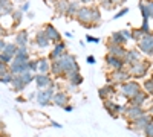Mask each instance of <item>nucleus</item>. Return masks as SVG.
Returning a JSON list of instances; mask_svg holds the SVG:
<instances>
[{"instance_id":"obj_1","label":"nucleus","mask_w":153,"mask_h":137,"mask_svg":"<svg viewBox=\"0 0 153 137\" xmlns=\"http://www.w3.org/2000/svg\"><path fill=\"white\" fill-rule=\"evenodd\" d=\"M55 61L60 64V67H61V70H63V76H65L66 73L72 72V70H80V66H78V63L75 61V56L71 55V53H68V52L63 55V56H60L58 59H55Z\"/></svg>"},{"instance_id":"obj_2","label":"nucleus","mask_w":153,"mask_h":137,"mask_svg":"<svg viewBox=\"0 0 153 137\" xmlns=\"http://www.w3.org/2000/svg\"><path fill=\"white\" fill-rule=\"evenodd\" d=\"M75 18L78 20L84 28H87V29H92V28H98V26H100V24H94V18H92V8L81 6Z\"/></svg>"},{"instance_id":"obj_3","label":"nucleus","mask_w":153,"mask_h":137,"mask_svg":"<svg viewBox=\"0 0 153 137\" xmlns=\"http://www.w3.org/2000/svg\"><path fill=\"white\" fill-rule=\"evenodd\" d=\"M141 90H143V85L139 82H136L135 79H130V81H127V82H124L121 85V95L126 99H129V101L132 97H135Z\"/></svg>"},{"instance_id":"obj_4","label":"nucleus","mask_w":153,"mask_h":137,"mask_svg":"<svg viewBox=\"0 0 153 137\" xmlns=\"http://www.w3.org/2000/svg\"><path fill=\"white\" fill-rule=\"evenodd\" d=\"M54 96H55V87H49V89H45V90H38L35 99L42 107H46L52 104Z\"/></svg>"},{"instance_id":"obj_5","label":"nucleus","mask_w":153,"mask_h":137,"mask_svg":"<svg viewBox=\"0 0 153 137\" xmlns=\"http://www.w3.org/2000/svg\"><path fill=\"white\" fill-rule=\"evenodd\" d=\"M9 69H11L12 75H22L25 72H31L29 70V59L16 56L14 59H12V63L9 64Z\"/></svg>"},{"instance_id":"obj_6","label":"nucleus","mask_w":153,"mask_h":137,"mask_svg":"<svg viewBox=\"0 0 153 137\" xmlns=\"http://www.w3.org/2000/svg\"><path fill=\"white\" fill-rule=\"evenodd\" d=\"M130 79H132V75H130L129 70H126V69H123V70H115V72L110 73V76H109V81H110L112 85H120V84L123 85L124 82L130 81Z\"/></svg>"},{"instance_id":"obj_7","label":"nucleus","mask_w":153,"mask_h":137,"mask_svg":"<svg viewBox=\"0 0 153 137\" xmlns=\"http://www.w3.org/2000/svg\"><path fill=\"white\" fill-rule=\"evenodd\" d=\"M149 69H150V61L143 59L141 63H138V64L129 67V72L132 75V78L138 79V78H144L146 75H147V72H149Z\"/></svg>"},{"instance_id":"obj_8","label":"nucleus","mask_w":153,"mask_h":137,"mask_svg":"<svg viewBox=\"0 0 153 137\" xmlns=\"http://www.w3.org/2000/svg\"><path fill=\"white\" fill-rule=\"evenodd\" d=\"M138 49L139 52L147 55V56H153V32L146 35L141 41H138Z\"/></svg>"},{"instance_id":"obj_9","label":"nucleus","mask_w":153,"mask_h":137,"mask_svg":"<svg viewBox=\"0 0 153 137\" xmlns=\"http://www.w3.org/2000/svg\"><path fill=\"white\" fill-rule=\"evenodd\" d=\"M123 59H124L126 66L132 67V66H135V64H138V63L143 61V53L139 52V49H127V53H126V56Z\"/></svg>"},{"instance_id":"obj_10","label":"nucleus","mask_w":153,"mask_h":137,"mask_svg":"<svg viewBox=\"0 0 153 137\" xmlns=\"http://www.w3.org/2000/svg\"><path fill=\"white\" fill-rule=\"evenodd\" d=\"M143 114H146V111L143 110V107H136V105H129V107H126V110H124V113H123V116L127 119V122H133V120H136L138 117H141Z\"/></svg>"},{"instance_id":"obj_11","label":"nucleus","mask_w":153,"mask_h":137,"mask_svg":"<svg viewBox=\"0 0 153 137\" xmlns=\"http://www.w3.org/2000/svg\"><path fill=\"white\" fill-rule=\"evenodd\" d=\"M152 120H153L152 114H150V113H149V114L146 113V114H143L141 117H138L136 120L130 122V123H129V128H130V130H136V131H144Z\"/></svg>"},{"instance_id":"obj_12","label":"nucleus","mask_w":153,"mask_h":137,"mask_svg":"<svg viewBox=\"0 0 153 137\" xmlns=\"http://www.w3.org/2000/svg\"><path fill=\"white\" fill-rule=\"evenodd\" d=\"M35 85L38 87L40 90H45V89H49V87H55L51 75H43V73H37L35 75V79H34Z\"/></svg>"},{"instance_id":"obj_13","label":"nucleus","mask_w":153,"mask_h":137,"mask_svg":"<svg viewBox=\"0 0 153 137\" xmlns=\"http://www.w3.org/2000/svg\"><path fill=\"white\" fill-rule=\"evenodd\" d=\"M103 104H104L106 111H107L112 117H115V119L120 117V114H123L124 110H126V107L118 105V104H115V102H112V101H103Z\"/></svg>"},{"instance_id":"obj_14","label":"nucleus","mask_w":153,"mask_h":137,"mask_svg":"<svg viewBox=\"0 0 153 137\" xmlns=\"http://www.w3.org/2000/svg\"><path fill=\"white\" fill-rule=\"evenodd\" d=\"M104 59H106V66H107L112 72H115V70H123V69L126 67L123 58H117V56H112V55L107 53Z\"/></svg>"},{"instance_id":"obj_15","label":"nucleus","mask_w":153,"mask_h":137,"mask_svg":"<svg viewBox=\"0 0 153 137\" xmlns=\"http://www.w3.org/2000/svg\"><path fill=\"white\" fill-rule=\"evenodd\" d=\"M45 32H46V35H48V38L51 40V43H54V44H57V43H60V41H63L61 40V34L52 26V24H45Z\"/></svg>"},{"instance_id":"obj_16","label":"nucleus","mask_w":153,"mask_h":137,"mask_svg":"<svg viewBox=\"0 0 153 137\" xmlns=\"http://www.w3.org/2000/svg\"><path fill=\"white\" fill-rule=\"evenodd\" d=\"M66 53V43L65 41H60V43H57L55 46H54V49H52V52L49 53V61H55V59H58L60 56H63Z\"/></svg>"},{"instance_id":"obj_17","label":"nucleus","mask_w":153,"mask_h":137,"mask_svg":"<svg viewBox=\"0 0 153 137\" xmlns=\"http://www.w3.org/2000/svg\"><path fill=\"white\" fill-rule=\"evenodd\" d=\"M55 105L61 107V108H65L69 105L71 102V96L66 93V92H55V96H54V101H52Z\"/></svg>"},{"instance_id":"obj_18","label":"nucleus","mask_w":153,"mask_h":137,"mask_svg":"<svg viewBox=\"0 0 153 137\" xmlns=\"http://www.w3.org/2000/svg\"><path fill=\"white\" fill-rule=\"evenodd\" d=\"M107 51H109V55L112 56H117V58H124L126 53H127V49L126 46H120V44H110L107 43Z\"/></svg>"},{"instance_id":"obj_19","label":"nucleus","mask_w":153,"mask_h":137,"mask_svg":"<svg viewBox=\"0 0 153 137\" xmlns=\"http://www.w3.org/2000/svg\"><path fill=\"white\" fill-rule=\"evenodd\" d=\"M98 96L103 99V101H110V99L115 96V85L106 84L104 87H101V89L98 90Z\"/></svg>"},{"instance_id":"obj_20","label":"nucleus","mask_w":153,"mask_h":137,"mask_svg":"<svg viewBox=\"0 0 153 137\" xmlns=\"http://www.w3.org/2000/svg\"><path fill=\"white\" fill-rule=\"evenodd\" d=\"M49 43H51V40L48 38V35H46L45 29L37 31V34H35V46L40 47V49H45V47L49 46Z\"/></svg>"},{"instance_id":"obj_21","label":"nucleus","mask_w":153,"mask_h":137,"mask_svg":"<svg viewBox=\"0 0 153 137\" xmlns=\"http://www.w3.org/2000/svg\"><path fill=\"white\" fill-rule=\"evenodd\" d=\"M63 78H66V79L69 81V84H74V85H76V87L83 84V76H81L80 70H72V72L66 73Z\"/></svg>"},{"instance_id":"obj_22","label":"nucleus","mask_w":153,"mask_h":137,"mask_svg":"<svg viewBox=\"0 0 153 137\" xmlns=\"http://www.w3.org/2000/svg\"><path fill=\"white\" fill-rule=\"evenodd\" d=\"M127 40L126 38V35L123 34V31H118V32H113L112 35H110V38H109V41L107 43H110V44H120V46H126L127 44Z\"/></svg>"},{"instance_id":"obj_23","label":"nucleus","mask_w":153,"mask_h":137,"mask_svg":"<svg viewBox=\"0 0 153 137\" xmlns=\"http://www.w3.org/2000/svg\"><path fill=\"white\" fill-rule=\"evenodd\" d=\"M149 99V93H146L144 90H141L135 97L130 99V105H136V107H143L144 102Z\"/></svg>"},{"instance_id":"obj_24","label":"nucleus","mask_w":153,"mask_h":137,"mask_svg":"<svg viewBox=\"0 0 153 137\" xmlns=\"http://www.w3.org/2000/svg\"><path fill=\"white\" fill-rule=\"evenodd\" d=\"M38 73L51 75V61H49V58H40L38 59Z\"/></svg>"},{"instance_id":"obj_25","label":"nucleus","mask_w":153,"mask_h":137,"mask_svg":"<svg viewBox=\"0 0 153 137\" xmlns=\"http://www.w3.org/2000/svg\"><path fill=\"white\" fill-rule=\"evenodd\" d=\"M11 85H12V90L17 92V93L23 92V90H25V87H26V84H25V81L22 79L20 75H14V79H12Z\"/></svg>"},{"instance_id":"obj_26","label":"nucleus","mask_w":153,"mask_h":137,"mask_svg":"<svg viewBox=\"0 0 153 137\" xmlns=\"http://www.w3.org/2000/svg\"><path fill=\"white\" fill-rule=\"evenodd\" d=\"M69 0H58V2L55 3V14L57 15H66L68 12V8H69Z\"/></svg>"},{"instance_id":"obj_27","label":"nucleus","mask_w":153,"mask_h":137,"mask_svg":"<svg viewBox=\"0 0 153 137\" xmlns=\"http://www.w3.org/2000/svg\"><path fill=\"white\" fill-rule=\"evenodd\" d=\"M14 43H16L19 47H25V46H26V44H28V31H20V32H17Z\"/></svg>"},{"instance_id":"obj_28","label":"nucleus","mask_w":153,"mask_h":137,"mask_svg":"<svg viewBox=\"0 0 153 137\" xmlns=\"http://www.w3.org/2000/svg\"><path fill=\"white\" fill-rule=\"evenodd\" d=\"M80 8H81V6H80V2H71V3H69V8H68V12H66V15H68L69 18L76 17Z\"/></svg>"},{"instance_id":"obj_29","label":"nucleus","mask_w":153,"mask_h":137,"mask_svg":"<svg viewBox=\"0 0 153 137\" xmlns=\"http://www.w3.org/2000/svg\"><path fill=\"white\" fill-rule=\"evenodd\" d=\"M17 51H19V46H17L16 43H6V46H5V49H3V53H6V55H9V56H12V58H16Z\"/></svg>"},{"instance_id":"obj_30","label":"nucleus","mask_w":153,"mask_h":137,"mask_svg":"<svg viewBox=\"0 0 153 137\" xmlns=\"http://www.w3.org/2000/svg\"><path fill=\"white\" fill-rule=\"evenodd\" d=\"M0 8L3 9V15H9L12 14V3H11V0H0Z\"/></svg>"},{"instance_id":"obj_31","label":"nucleus","mask_w":153,"mask_h":137,"mask_svg":"<svg viewBox=\"0 0 153 137\" xmlns=\"http://www.w3.org/2000/svg\"><path fill=\"white\" fill-rule=\"evenodd\" d=\"M144 37H146V34L143 32V29H141V28H136V29H133V31H132V40H135L136 43H138V41H141V40L144 38Z\"/></svg>"},{"instance_id":"obj_32","label":"nucleus","mask_w":153,"mask_h":137,"mask_svg":"<svg viewBox=\"0 0 153 137\" xmlns=\"http://www.w3.org/2000/svg\"><path fill=\"white\" fill-rule=\"evenodd\" d=\"M143 90L149 95H153V79L152 78H149L143 82Z\"/></svg>"},{"instance_id":"obj_33","label":"nucleus","mask_w":153,"mask_h":137,"mask_svg":"<svg viewBox=\"0 0 153 137\" xmlns=\"http://www.w3.org/2000/svg\"><path fill=\"white\" fill-rule=\"evenodd\" d=\"M11 17H12V20H14V26H19V23L22 21V17H23V11H22V9L12 11Z\"/></svg>"},{"instance_id":"obj_34","label":"nucleus","mask_w":153,"mask_h":137,"mask_svg":"<svg viewBox=\"0 0 153 137\" xmlns=\"http://www.w3.org/2000/svg\"><path fill=\"white\" fill-rule=\"evenodd\" d=\"M22 76V79L25 81V84H31V82H34V79H35V75L32 73V72H25V73H22L20 75Z\"/></svg>"},{"instance_id":"obj_35","label":"nucleus","mask_w":153,"mask_h":137,"mask_svg":"<svg viewBox=\"0 0 153 137\" xmlns=\"http://www.w3.org/2000/svg\"><path fill=\"white\" fill-rule=\"evenodd\" d=\"M139 9H141V15H143V20H149V11H147V6H146V0H139Z\"/></svg>"},{"instance_id":"obj_36","label":"nucleus","mask_w":153,"mask_h":137,"mask_svg":"<svg viewBox=\"0 0 153 137\" xmlns=\"http://www.w3.org/2000/svg\"><path fill=\"white\" fill-rule=\"evenodd\" d=\"M92 18H94V24H100L101 20V12L98 8H92Z\"/></svg>"},{"instance_id":"obj_37","label":"nucleus","mask_w":153,"mask_h":137,"mask_svg":"<svg viewBox=\"0 0 153 137\" xmlns=\"http://www.w3.org/2000/svg\"><path fill=\"white\" fill-rule=\"evenodd\" d=\"M12 79H14V75H12V72L3 75V76H0V82H2V84H11Z\"/></svg>"},{"instance_id":"obj_38","label":"nucleus","mask_w":153,"mask_h":137,"mask_svg":"<svg viewBox=\"0 0 153 137\" xmlns=\"http://www.w3.org/2000/svg\"><path fill=\"white\" fill-rule=\"evenodd\" d=\"M12 59H14L12 56H9V55H6V53H3V52H0V63L9 66V64L12 63Z\"/></svg>"},{"instance_id":"obj_39","label":"nucleus","mask_w":153,"mask_h":137,"mask_svg":"<svg viewBox=\"0 0 153 137\" xmlns=\"http://www.w3.org/2000/svg\"><path fill=\"white\" fill-rule=\"evenodd\" d=\"M143 133H144V136H146V137H153V120L149 123L147 128H146Z\"/></svg>"},{"instance_id":"obj_40","label":"nucleus","mask_w":153,"mask_h":137,"mask_svg":"<svg viewBox=\"0 0 153 137\" xmlns=\"http://www.w3.org/2000/svg\"><path fill=\"white\" fill-rule=\"evenodd\" d=\"M29 70L32 73L38 72V59H29Z\"/></svg>"},{"instance_id":"obj_41","label":"nucleus","mask_w":153,"mask_h":137,"mask_svg":"<svg viewBox=\"0 0 153 137\" xmlns=\"http://www.w3.org/2000/svg\"><path fill=\"white\" fill-rule=\"evenodd\" d=\"M146 6L149 11V17L153 18V0H146Z\"/></svg>"},{"instance_id":"obj_42","label":"nucleus","mask_w":153,"mask_h":137,"mask_svg":"<svg viewBox=\"0 0 153 137\" xmlns=\"http://www.w3.org/2000/svg\"><path fill=\"white\" fill-rule=\"evenodd\" d=\"M141 29H143V32H144L146 35L152 34V32H150V26H149V20H143V24H141Z\"/></svg>"},{"instance_id":"obj_43","label":"nucleus","mask_w":153,"mask_h":137,"mask_svg":"<svg viewBox=\"0 0 153 137\" xmlns=\"http://www.w3.org/2000/svg\"><path fill=\"white\" fill-rule=\"evenodd\" d=\"M11 72V69H9V66H6V64H0V76H3V75H6V73H9Z\"/></svg>"},{"instance_id":"obj_44","label":"nucleus","mask_w":153,"mask_h":137,"mask_svg":"<svg viewBox=\"0 0 153 137\" xmlns=\"http://www.w3.org/2000/svg\"><path fill=\"white\" fill-rule=\"evenodd\" d=\"M127 12H129V8H123L120 12H118V14H115V17L113 18H120V17H123V15H126L127 14Z\"/></svg>"},{"instance_id":"obj_45","label":"nucleus","mask_w":153,"mask_h":137,"mask_svg":"<svg viewBox=\"0 0 153 137\" xmlns=\"http://www.w3.org/2000/svg\"><path fill=\"white\" fill-rule=\"evenodd\" d=\"M86 41H89V43H100V38H95V37H91V35H87L86 37Z\"/></svg>"},{"instance_id":"obj_46","label":"nucleus","mask_w":153,"mask_h":137,"mask_svg":"<svg viewBox=\"0 0 153 137\" xmlns=\"http://www.w3.org/2000/svg\"><path fill=\"white\" fill-rule=\"evenodd\" d=\"M28 9H29V2H25V3L22 5V11H23V14H25V12H28Z\"/></svg>"},{"instance_id":"obj_47","label":"nucleus","mask_w":153,"mask_h":137,"mask_svg":"<svg viewBox=\"0 0 153 137\" xmlns=\"http://www.w3.org/2000/svg\"><path fill=\"white\" fill-rule=\"evenodd\" d=\"M5 46H6V43H5V40L0 37V52H3V49H5Z\"/></svg>"},{"instance_id":"obj_48","label":"nucleus","mask_w":153,"mask_h":137,"mask_svg":"<svg viewBox=\"0 0 153 137\" xmlns=\"http://www.w3.org/2000/svg\"><path fill=\"white\" fill-rule=\"evenodd\" d=\"M86 61H87V63H89V64H95V58H94L92 55H89V56L86 58Z\"/></svg>"},{"instance_id":"obj_49","label":"nucleus","mask_w":153,"mask_h":137,"mask_svg":"<svg viewBox=\"0 0 153 137\" xmlns=\"http://www.w3.org/2000/svg\"><path fill=\"white\" fill-rule=\"evenodd\" d=\"M49 122H51V125H52L54 128H61V125H60V123H57L55 120H51V119H49Z\"/></svg>"},{"instance_id":"obj_50","label":"nucleus","mask_w":153,"mask_h":137,"mask_svg":"<svg viewBox=\"0 0 153 137\" xmlns=\"http://www.w3.org/2000/svg\"><path fill=\"white\" fill-rule=\"evenodd\" d=\"M0 37H2V38H3V37H6V31L3 29L2 24H0Z\"/></svg>"},{"instance_id":"obj_51","label":"nucleus","mask_w":153,"mask_h":137,"mask_svg":"<svg viewBox=\"0 0 153 137\" xmlns=\"http://www.w3.org/2000/svg\"><path fill=\"white\" fill-rule=\"evenodd\" d=\"M65 110H66V111H72V110H74V107H72V105L69 104L68 107H65Z\"/></svg>"},{"instance_id":"obj_52","label":"nucleus","mask_w":153,"mask_h":137,"mask_svg":"<svg viewBox=\"0 0 153 137\" xmlns=\"http://www.w3.org/2000/svg\"><path fill=\"white\" fill-rule=\"evenodd\" d=\"M80 3H91V2H94V0H78Z\"/></svg>"},{"instance_id":"obj_53","label":"nucleus","mask_w":153,"mask_h":137,"mask_svg":"<svg viewBox=\"0 0 153 137\" xmlns=\"http://www.w3.org/2000/svg\"><path fill=\"white\" fill-rule=\"evenodd\" d=\"M121 2H123V0H112L113 5H118V3H121Z\"/></svg>"},{"instance_id":"obj_54","label":"nucleus","mask_w":153,"mask_h":137,"mask_svg":"<svg viewBox=\"0 0 153 137\" xmlns=\"http://www.w3.org/2000/svg\"><path fill=\"white\" fill-rule=\"evenodd\" d=\"M45 2H46V3H48V2H52V3H57L58 0H45Z\"/></svg>"},{"instance_id":"obj_55","label":"nucleus","mask_w":153,"mask_h":137,"mask_svg":"<svg viewBox=\"0 0 153 137\" xmlns=\"http://www.w3.org/2000/svg\"><path fill=\"white\" fill-rule=\"evenodd\" d=\"M150 114H152V117H153V105L150 107Z\"/></svg>"},{"instance_id":"obj_56","label":"nucleus","mask_w":153,"mask_h":137,"mask_svg":"<svg viewBox=\"0 0 153 137\" xmlns=\"http://www.w3.org/2000/svg\"><path fill=\"white\" fill-rule=\"evenodd\" d=\"M106 2H109V0H100V3L103 5V3H106Z\"/></svg>"},{"instance_id":"obj_57","label":"nucleus","mask_w":153,"mask_h":137,"mask_svg":"<svg viewBox=\"0 0 153 137\" xmlns=\"http://www.w3.org/2000/svg\"><path fill=\"white\" fill-rule=\"evenodd\" d=\"M0 17H3V9L0 8Z\"/></svg>"},{"instance_id":"obj_58","label":"nucleus","mask_w":153,"mask_h":137,"mask_svg":"<svg viewBox=\"0 0 153 137\" xmlns=\"http://www.w3.org/2000/svg\"><path fill=\"white\" fill-rule=\"evenodd\" d=\"M150 78H152V79H153V73H152V76H150Z\"/></svg>"},{"instance_id":"obj_59","label":"nucleus","mask_w":153,"mask_h":137,"mask_svg":"<svg viewBox=\"0 0 153 137\" xmlns=\"http://www.w3.org/2000/svg\"><path fill=\"white\" fill-rule=\"evenodd\" d=\"M0 127H2V120H0Z\"/></svg>"},{"instance_id":"obj_60","label":"nucleus","mask_w":153,"mask_h":137,"mask_svg":"<svg viewBox=\"0 0 153 137\" xmlns=\"http://www.w3.org/2000/svg\"><path fill=\"white\" fill-rule=\"evenodd\" d=\"M123 2H126V0H123Z\"/></svg>"}]
</instances>
